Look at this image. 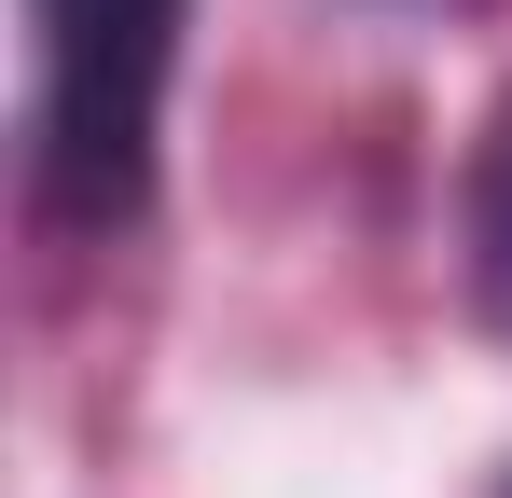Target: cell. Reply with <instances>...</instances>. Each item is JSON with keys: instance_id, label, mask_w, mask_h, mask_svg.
Here are the masks:
<instances>
[{"instance_id": "7a4b0ae2", "label": "cell", "mask_w": 512, "mask_h": 498, "mask_svg": "<svg viewBox=\"0 0 512 498\" xmlns=\"http://www.w3.org/2000/svg\"><path fill=\"white\" fill-rule=\"evenodd\" d=\"M457 236H471V305L512 332V97L471 139V180H457Z\"/></svg>"}, {"instance_id": "6da1fadb", "label": "cell", "mask_w": 512, "mask_h": 498, "mask_svg": "<svg viewBox=\"0 0 512 498\" xmlns=\"http://www.w3.org/2000/svg\"><path fill=\"white\" fill-rule=\"evenodd\" d=\"M180 0H42V180L56 208H139V153H153V83H167Z\"/></svg>"}, {"instance_id": "3957f363", "label": "cell", "mask_w": 512, "mask_h": 498, "mask_svg": "<svg viewBox=\"0 0 512 498\" xmlns=\"http://www.w3.org/2000/svg\"><path fill=\"white\" fill-rule=\"evenodd\" d=\"M499 498H512V485H499Z\"/></svg>"}]
</instances>
